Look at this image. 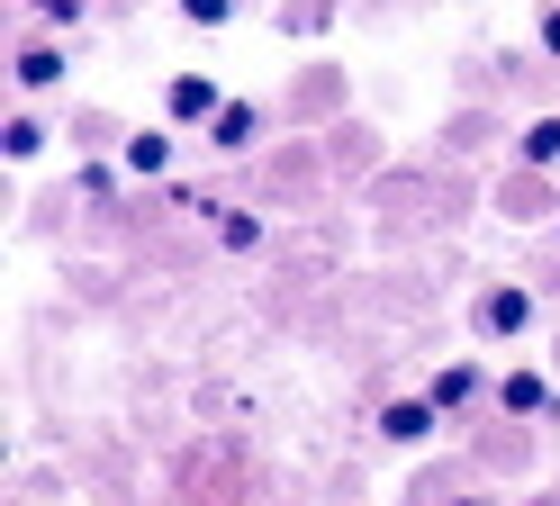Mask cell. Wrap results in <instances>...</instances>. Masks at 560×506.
<instances>
[{"instance_id": "cell-1", "label": "cell", "mask_w": 560, "mask_h": 506, "mask_svg": "<svg viewBox=\"0 0 560 506\" xmlns=\"http://www.w3.org/2000/svg\"><path fill=\"white\" fill-rule=\"evenodd\" d=\"M163 108H172V127H218V82H208V72H172L163 82Z\"/></svg>"}, {"instance_id": "cell-2", "label": "cell", "mask_w": 560, "mask_h": 506, "mask_svg": "<svg viewBox=\"0 0 560 506\" xmlns=\"http://www.w3.org/2000/svg\"><path fill=\"white\" fill-rule=\"evenodd\" d=\"M470 325H479L488 344H506V335H524V325H534V289H515V280H506V289H488V299L470 308Z\"/></svg>"}, {"instance_id": "cell-3", "label": "cell", "mask_w": 560, "mask_h": 506, "mask_svg": "<svg viewBox=\"0 0 560 506\" xmlns=\"http://www.w3.org/2000/svg\"><path fill=\"white\" fill-rule=\"evenodd\" d=\"M434 425H443L434 398H389V407H380V434H389V444H434Z\"/></svg>"}, {"instance_id": "cell-4", "label": "cell", "mask_w": 560, "mask_h": 506, "mask_svg": "<svg viewBox=\"0 0 560 506\" xmlns=\"http://www.w3.org/2000/svg\"><path fill=\"white\" fill-rule=\"evenodd\" d=\"M425 398H434L443 416H462V407H479V398H498V389L479 380V361H443V371H434V389H425Z\"/></svg>"}, {"instance_id": "cell-5", "label": "cell", "mask_w": 560, "mask_h": 506, "mask_svg": "<svg viewBox=\"0 0 560 506\" xmlns=\"http://www.w3.org/2000/svg\"><path fill=\"white\" fill-rule=\"evenodd\" d=\"M498 407L534 425V416H551V407H560V398H551V380H542V371H506V380H498Z\"/></svg>"}, {"instance_id": "cell-6", "label": "cell", "mask_w": 560, "mask_h": 506, "mask_svg": "<svg viewBox=\"0 0 560 506\" xmlns=\"http://www.w3.org/2000/svg\"><path fill=\"white\" fill-rule=\"evenodd\" d=\"M254 136H262V108H254V100H226L218 127H208V145H218V154H244Z\"/></svg>"}, {"instance_id": "cell-7", "label": "cell", "mask_w": 560, "mask_h": 506, "mask_svg": "<svg viewBox=\"0 0 560 506\" xmlns=\"http://www.w3.org/2000/svg\"><path fill=\"white\" fill-rule=\"evenodd\" d=\"M127 172H136V181H163V172H172V136H163V127H136V136H127Z\"/></svg>"}, {"instance_id": "cell-8", "label": "cell", "mask_w": 560, "mask_h": 506, "mask_svg": "<svg viewBox=\"0 0 560 506\" xmlns=\"http://www.w3.org/2000/svg\"><path fill=\"white\" fill-rule=\"evenodd\" d=\"M19 82H27V91L63 82V46H55V36H37V46H19Z\"/></svg>"}, {"instance_id": "cell-9", "label": "cell", "mask_w": 560, "mask_h": 506, "mask_svg": "<svg viewBox=\"0 0 560 506\" xmlns=\"http://www.w3.org/2000/svg\"><path fill=\"white\" fill-rule=\"evenodd\" d=\"M208 217H218V244L226 253H254L262 244V217H244V208H208Z\"/></svg>"}, {"instance_id": "cell-10", "label": "cell", "mask_w": 560, "mask_h": 506, "mask_svg": "<svg viewBox=\"0 0 560 506\" xmlns=\"http://www.w3.org/2000/svg\"><path fill=\"white\" fill-rule=\"evenodd\" d=\"M524 163H560V118H534V127H524Z\"/></svg>"}, {"instance_id": "cell-11", "label": "cell", "mask_w": 560, "mask_h": 506, "mask_svg": "<svg viewBox=\"0 0 560 506\" xmlns=\"http://www.w3.org/2000/svg\"><path fill=\"white\" fill-rule=\"evenodd\" d=\"M73 181H82V199H118V181H127V172H118V163H82Z\"/></svg>"}, {"instance_id": "cell-12", "label": "cell", "mask_w": 560, "mask_h": 506, "mask_svg": "<svg viewBox=\"0 0 560 506\" xmlns=\"http://www.w3.org/2000/svg\"><path fill=\"white\" fill-rule=\"evenodd\" d=\"M0 145H10V163H27V154L46 145V127H37V118H10V136H0Z\"/></svg>"}, {"instance_id": "cell-13", "label": "cell", "mask_w": 560, "mask_h": 506, "mask_svg": "<svg viewBox=\"0 0 560 506\" xmlns=\"http://www.w3.org/2000/svg\"><path fill=\"white\" fill-rule=\"evenodd\" d=\"M182 19H190V27H226L235 0H182Z\"/></svg>"}, {"instance_id": "cell-14", "label": "cell", "mask_w": 560, "mask_h": 506, "mask_svg": "<svg viewBox=\"0 0 560 506\" xmlns=\"http://www.w3.org/2000/svg\"><path fill=\"white\" fill-rule=\"evenodd\" d=\"M82 10L91 0H37V19H55V27H82Z\"/></svg>"}, {"instance_id": "cell-15", "label": "cell", "mask_w": 560, "mask_h": 506, "mask_svg": "<svg viewBox=\"0 0 560 506\" xmlns=\"http://www.w3.org/2000/svg\"><path fill=\"white\" fill-rule=\"evenodd\" d=\"M534 46H542V55L560 64V0H551V10H542V27H534Z\"/></svg>"}, {"instance_id": "cell-16", "label": "cell", "mask_w": 560, "mask_h": 506, "mask_svg": "<svg viewBox=\"0 0 560 506\" xmlns=\"http://www.w3.org/2000/svg\"><path fill=\"white\" fill-rule=\"evenodd\" d=\"M462 506H479V497H462Z\"/></svg>"}]
</instances>
